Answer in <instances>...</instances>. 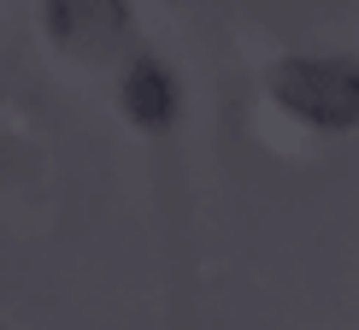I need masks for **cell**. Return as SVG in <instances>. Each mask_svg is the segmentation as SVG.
Returning <instances> with one entry per match:
<instances>
[{"label": "cell", "instance_id": "obj_1", "mask_svg": "<svg viewBox=\"0 0 359 330\" xmlns=\"http://www.w3.org/2000/svg\"><path fill=\"white\" fill-rule=\"evenodd\" d=\"M271 95L312 130L359 124V65L353 59H283L271 71Z\"/></svg>", "mask_w": 359, "mask_h": 330}, {"label": "cell", "instance_id": "obj_2", "mask_svg": "<svg viewBox=\"0 0 359 330\" xmlns=\"http://www.w3.org/2000/svg\"><path fill=\"white\" fill-rule=\"evenodd\" d=\"M41 12L53 48L83 65H107L130 48V0H41Z\"/></svg>", "mask_w": 359, "mask_h": 330}, {"label": "cell", "instance_id": "obj_3", "mask_svg": "<svg viewBox=\"0 0 359 330\" xmlns=\"http://www.w3.org/2000/svg\"><path fill=\"white\" fill-rule=\"evenodd\" d=\"M118 100H124V112H130V124H136V130L165 136L171 118H177V77H171V65H165V59H154V53L130 59L124 83H118Z\"/></svg>", "mask_w": 359, "mask_h": 330}]
</instances>
